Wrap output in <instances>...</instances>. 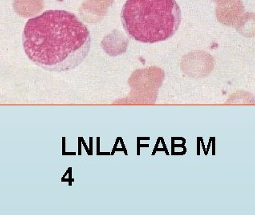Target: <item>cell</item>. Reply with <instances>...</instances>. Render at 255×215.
Returning a JSON list of instances; mask_svg holds the SVG:
<instances>
[{
    "label": "cell",
    "instance_id": "3",
    "mask_svg": "<svg viewBox=\"0 0 255 215\" xmlns=\"http://www.w3.org/2000/svg\"><path fill=\"white\" fill-rule=\"evenodd\" d=\"M13 5L18 15L29 18L38 14L41 9V0H14Z\"/></svg>",
    "mask_w": 255,
    "mask_h": 215
},
{
    "label": "cell",
    "instance_id": "1",
    "mask_svg": "<svg viewBox=\"0 0 255 215\" xmlns=\"http://www.w3.org/2000/svg\"><path fill=\"white\" fill-rule=\"evenodd\" d=\"M24 50L36 66L52 72L74 70L91 46L87 26L66 10H47L30 18L24 28Z\"/></svg>",
    "mask_w": 255,
    "mask_h": 215
},
{
    "label": "cell",
    "instance_id": "2",
    "mask_svg": "<svg viewBox=\"0 0 255 215\" xmlns=\"http://www.w3.org/2000/svg\"><path fill=\"white\" fill-rule=\"evenodd\" d=\"M181 19V10L175 0H127L121 13L126 34L142 43L169 39Z\"/></svg>",
    "mask_w": 255,
    "mask_h": 215
}]
</instances>
